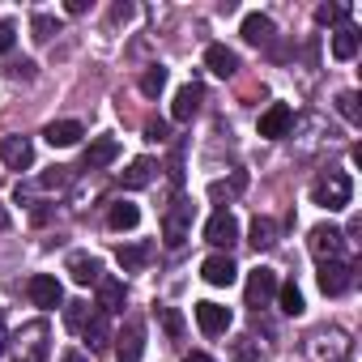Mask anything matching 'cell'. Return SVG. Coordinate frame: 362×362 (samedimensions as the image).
Returning <instances> with one entry per match:
<instances>
[{"mask_svg":"<svg viewBox=\"0 0 362 362\" xmlns=\"http://www.w3.org/2000/svg\"><path fill=\"white\" fill-rule=\"evenodd\" d=\"M64 324H69L73 332H81L90 349H107V341H111L107 311H98V307H90V303H69V307H64Z\"/></svg>","mask_w":362,"mask_h":362,"instance_id":"1","label":"cell"},{"mask_svg":"<svg viewBox=\"0 0 362 362\" xmlns=\"http://www.w3.org/2000/svg\"><path fill=\"white\" fill-rule=\"evenodd\" d=\"M47 337H52V332H47L43 320L22 324L18 337H9V341H13V358H18V362H47V354H52V341H47Z\"/></svg>","mask_w":362,"mask_h":362,"instance_id":"2","label":"cell"},{"mask_svg":"<svg viewBox=\"0 0 362 362\" xmlns=\"http://www.w3.org/2000/svg\"><path fill=\"white\" fill-rule=\"evenodd\" d=\"M192 218H197V205L192 201H170V209L162 214V243L166 247H184L192 239Z\"/></svg>","mask_w":362,"mask_h":362,"instance_id":"3","label":"cell"},{"mask_svg":"<svg viewBox=\"0 0 362 362\" xmlns=\"http://www.w3.org/2000/svg\"><path fill=\"white\" fill-rule=\"evenodd\" d=\"M349 197H354V184H349V175H341V170H332V175L315 179V188H311V201H315V205H324L328 214L345 209V205H349Z\"/></svg>","mask_w":362,"mask_h":362,"instance_id":"4","label":"cell"},{"mask_svg":"<svg viewBox=\"0 0 362 362\" xmlns=\"http://www.w3.org/2000/svg\"><path fill=\"white\" fill-rule=\"evenodd\" d=\"M26 294H30V303L43 307V311L64 307V286H60V277H52V273H35V277L26 281Z\"/></svg>","mask_w":362,"mask_h":362,"instance_id":"5","label":"cell"},{"mask_svg":"<svg viewBox=\"0 0 362 362\" xmlns=\"http://www.w3.org/2000/svg\"><path fill=\"white\" fill-rule=\"evenodd\" d=\"M111 341H115V362H141V354H145V324L141 320H124V328Z\"/></svg>","mask_w":362,"mask_h":362,"instance_id":"6","label":"cell"},{"mask_svg":"<svg viewBox=\"0 0 362 362\" xmlns=\"http://www.w3.org/2000/svg\"><path fill=\"white\" fill-rule=\"evenodd\" d=\"M307 247H311L315 260H341V252H345V235H341L332 222H320V226L311 230Z\"/></svg>","mask_w":362,"mask_h":362,"instance_id":"7","label":"cell"},{"mask_svg":"<svg viewBox=\"0 0 362 362\" xmlns=\"http://www.w3.org/2000/svg\"><path fill=\"white\" fill-rule=\"evenodd\" d=\"M277 286H281V281H277L273 269H252V273H247V307H256V311L269 307V303L277 298Z\"/></svg>","mask_w":362,"mask_h":362,"instance_id":"8","label":"cell"},{"mask_svg":"<svg viewBox=\"0 0 362 362\" xmlns=\"http://www.w3.org/2000/svg\"><path fill=\"white\" fill-rule=\"evenodd\" d=\"M315 281H320V290H324L328 298H337V294H345V290L354 286V273H349L341 260H320V273H315Z\"/></svg>","mask_w":362,"mask_h":362,"instance_id":"9","label":"cell"},{"mask_svg":"<svg viewBox=\"0 0 362 362\" xmlns=\"http://www.w3.org/2000/svg\"><path fill=\"white\" fill-rule=\"evenodd\" d=\"M0 162H5L9 170H30V162H35V141H30V136H5V141H0Z\"/></svg>","mask_w":362,"mask_h":362,"instance_id":"10","label":"cell"},{"mask_svg":"<svg viewBox=\"0 0 362 362\" xmlns=\"http://www.w3.org/2000/svg\"><path fill=\"white\" fill-rule=\"evenodd\" d=\"M290 128H294V111H290V103H273V107L260 115V136H269V141L290 136Z\"/></svg>","mask_w":362,"mask_h":362,"instance_id":"11","label":"cell"},{"mask_svg":"<svg viewBox=\"0 0 362 362\" xmlns=\"http://www.w3.org/2000/svg\"><path fill=\"white\" fill-rule=\"evenodd\" d=\"M205 239H209L214 247H230V243H239V222H235V214H230V209H218V214L205 222Z\"/></svg>","mask_w":362,"mask_h":362,"instance_id":"12","label":"cell"},{"mask_svg":"<svg viewBox=\"0 0 362 362\" xmlns=\"http://www.w3.org/2000/svg\"><path fill=\"white\" fill-rule=\"evenodd\" d=\"M69 277H73L77 286H98V281H103V260L90 256V252H73V256H69Z\"/></svg>","mask_w":362,"mask_h":362,"instance_id":"13","label":"cell"},{"mask_svg":"<svg viewBox=\"0 0 362 362\" xmlns=\"http://www.w3.org/2000/svg\"><path fill=\"white\" fill-rule=\"evenodd\" d=\"M197 324H201L205 337H222L230 328V307H222V303H197Z\"/></svg>","mask_w":362,"mask_h":362,"instance_id":"14","label":"cell"},{"mask_svg":"<svg viewBox=\"0 0 362 362\" xmlns=\"http://www.w3.org/2000/svg\"><path fill=\"white\" fill-rule=\"evenodd\" d=\"M86 136V128L77 124V119H52L47 128H43V141L52 145V149H69V145H77Z\"/></svg>","mask_w":362,"mask_h":362,"instance_id":"15","label":"cell"},{"mask_svg":"<svg viewBox=\"0 0 362 362\" xmlns=\"http://www.w3.org/2000/svg\"><path fill=\"white\" fill-rule=\"evenodd\" d=\"M119 158V141L115 136H94L90 145H86V170H103V166H111Z\"/></svg>","mask_w":362,"mask_h":362,"instance_id":"16","label":"cell"},{"mask_svg":"<svg viewBox=\"0 0 362 362\" xmlns=\"http://www.w3.org/2000/svg\"><path fill=\"white\" fill-rule=\"evenodd\" d=\"M201 277L209 281V286H230L235 277H239V269H235V260L230 256H222V252H214L205 264H201Z\"/></svg>","mask_w":362,"mask_h":362,"instance_id":"17","label":"cell"},{"mask_svg":"<svg viewBox=\"0 0 362 362\" xmlns=\"http://www.w3.org/2000/svg\"><path fill=\"white\" fill-rule=\"evenodd\" d=\"M124 303H128V286H124L119 277H103V281H98V303H94V307L111 315V311H124Z\"/></svg>","mask_w":362,"mask_h":362,"instance_id":"18","label":"cell"},{"mask_svg":"<svg viewBox=\"0 0 362 362\" xmlns=\"http://www.w3.org/2000/svg\"><path fill=\"white\" fill-rule=\"evenodd\" d=\"M201 103H205V90H201V86L192 81V86H184V90L175 94V107H170V115H175L179 124H188V119H192V115L201 111Z\"/></svg>","mask_w":362,"mask_h":362,"instance_id":"19","label":"cell"},{"mask_svg":"<svg viewBox=\"0 0 362 362\" xmlns=\"http://www.w3.org/2000/svg\"><path fill=\"white\" fill-rule=\"evenodd\" d=\"M153 175H158V162H153V158H132L128 170H119V184H124V188H149Z\"/></svg>","mask_w":362,"mask_h":362,"instance_id":"20","label":"cell"},{"mask_svg":"<svg viewBox=\"0 0 362 362\" xmlns=\"http://www.w3.org/2000/svg\"><path fill=\"white\" fill-rule=\"evenodd\" d=\"M205 64H209L214 77H235V73H239V56H235L230 47H222V43H214V47L205 52Z\"/></svg>","mask_w":362,"mask_h":362,"instance_id":"21","label":"cell"},{"mask_svg":"<svg viewBox=\"0 0 362 362\" xmlns=\"http://www.w3.org/2000/svg\"><path fill=\"white\" fill-rule=\"evenodd\" d=\"M149 256H153V243H128V247H119V252H115V260L124 264V273L145 269V264H149Z\"/></svg>","mask_w":362,"mask_h":362,"instance_id":"22","label":"cell"},{"mask_svg":"<svg viewBox=\"0 0 362 362\" xmlns=\"http://www.w3.org/2000/svg\"><path fill=\"white\" fill-rule=\"evenodd\" d=\"M107 222H111V230H136L141 209H136L132 201H115V205H111V214H107Z\"/></svg>","mask_w":362,"mask_h":362,"instance_id":"23","label":"cell"},{"mask_svg":"<svg viewBox=\"0 0 362 362\" xmlns=\"http://www.w3.org/2000/svg\"><path fill=\"white\" fill-rule=\"evenodd\" d=\"M243 39L256 43V47L269 43V39H273V22H269L264 13H247V18H243Z\"/></svg>","mask_w":362,"mask_h":362,"instance_id":"24","label":"cell"},{"mask_svg":"<svg viewBox=\"0 0 362 362\" xmlns=\"http://www.w3.org/2000/svg\"><path fill=\"white\" fill-rule=\"evenodd\" d=\"M243 188H247V175L235 170L230 179H214V184H209V197H214V201H230V197H239Z\"/></svg>","mask_w":362,"mask_h":362,"instance_id":"25","label":"cell"},{"mask_svg":"<svg viewBox=\"0 0 362 362\" xmlns=\"http://www.w3.org/2000/svg\"><path fill=\"white\" fill-rule=\"evenodd\" d=\"M332 56H337V60H354V56H358V30H354V26H341V30L332 35Z\"/></svg>","mask_w":362,"mask_h":362,"instance_id":"26","label":"cell"},{"mask_svg":"<svg viewBox=\"0 0 362 362\" xmlns=\"http://www.w3.org/2000/svg\"><path fill=\"white\" fill-rule=\"evenodd\" d=\"M247 243H252L256 252L273 247V243H277V226H273L269 218H256V222H252V239H247Z\"/></svg>","mask_w":362,"mask_h":362,"instance_id":"27","label":"cell"},{"mask_svg":"<svg viewBox=\"0 0 362 362\" xmlns=\"http://www.w3.org/2000/svg\"><path fill=\"white\" fill-rule=\"evenodd\" d=\"M73 184V166H52L39 184H30V188H47V192H60V188H69Z\"/></svg>","mask_w":362,"mask_h":362,"instance_id":"28","label":"cell"},{"mask_svg":"<svg viewBox=\"0 0 362 362\" xmlns=\"http://www.w3.org/2000/svg\"><path fill=\"white\" fill-rule=\"evenodd\" d=\"M162 90H166V69H162V64L145 69V73H141V94H145V98H158Z\"/></svg>","mask_w":362,"mask_h":362,"instance_id":"29","label":"cell"},{"mask_svg":"<svg viewBox=\"0 0 362 362\" xmlns=\"http://www.w3.org/2000/svg\"><path fill=\"white\" fill-rule=\"evenodd\" d=\"M277 298H281V311H286V315H303V307H307V303H303V290H298L294 281L277 286Z\"/></svg>","mask_w":362,"mask_h":362,"instance_id":"30","label":"cell"},{"mask_svg":"<svg viewBox=\"0 0 362 362\" xmlns=\"http://www.w3.org/2000/svg\"><path fill=\"white\" fill-rule=\"evenodd\" d=\"M30 30H35V43H47L52 35H60V22L52 13H35L30 18Z\"/></svg>","mask_w":362,"mask_h":362,"instance_id":"31","label":"cell"},{"mask_svg":"<svg viewBox=\"0 0 362 362\" xmlns=\"http://www.w3.org/2000/svg\"><path fill=\"white\" fill-rule=\"evenodd\" d=\"M337 111L349 119V124H362V107H358V90H345L341 98H337Z\"/></svg>","mask_w":362,"mask_h":362,"instance_id":"32","label":"cell"},{"mask_svg":"<svg viewBox=\"0 0 362 362\" xmlns=\"http://www.w3.org/2000/svg\"><path fill=\"white\" fill-rule=\"evenodd\" d=\"M158 324L166 328V337H184V315L175 307H158Z\"/></svg>","mask_w":362,"mask_h":362,"instance_id":"33","label":"cell"},{"mask_svg":"<svg viewBox=\"0 0 362 362\" xmlns=\"http://www.w3.org/2000/svg\"><path fill=\"white\" fill-rule=\"evenodd\" d=\"M341 18H349L345 5H320V9H315V22H320V26H332V22H341Z\"/></svg>","mask_w":362,"mask_h":362,"instance_id":"34","label":"cell"},{"mask_svg":"<svg viewBox=\"0 0 362 362\" xmlns=\"http://www.w3.org/2000/svg\"><path fill=\"white\" fill-rule=\"evenodd\" d=\"M256 358H260V345L252 337H239L235 341V362H256Z\"/></svg>","mask_w":362,"mask_h":362,"instance_id":"35","label":"cell"},{"mask_svg":"<svg viewBox=\"0 0 362 362\" xmlns=\"http://www.w3.org/2000/svg\"><path fill=\"white\" fill-rule=\"evenodd\" d=\"M13 22H0V56H5V52H13Z\"/></svg>","mask_w":362,"mask_h":362,"instance_id":"36","label":"cell"},{"mask_svg":"<svg viewBox=\"0 0 362 362\" xmlns=\"http://www.w3.org/2000/svg\"><path fill=\"white\" fill-rule=\"evenodd\" d=\"M9 77H13V81H30V77H35V64H30V60H22V64H13V69H9Z\"/></svg>","mask_w":362,"mask_h":362,"instance_id":"37","label":"cell"},{"mask_svg":"<svg viewBox=\"0 0 362 362\" xmlns=\"http://www.w3.org/2000/svg\"><path fill=\"white\" fill-rule=\"evenodd\" d=\"M145 136H149V141H166V124H162V119H149V124H145Z\"/></svg>","mask_w":362,"mask_h":362,"instance_id":"38","label":"cell"},{"mask_svg":"<svg viewBox=\"0 0 362 362\" xmlns=\"http://www.w3.org/2000/svg\"><path fill=\"white\" fill-rule=\"evenodd\" d=\"M132 13H136L132 5H115V9H111V26H119V22H128Z\"/></svg>","mask_w":362,"mask_h":362,"instance_id":"39","label":"cell"},{"mask_svg":"<svg viewBox=\"0 0 362 362\" xmlns=\"http://www.w3.org/2000/svg\"><path fill=\"white\" fill-rule=\"evenodd\" d=\"M64 9H69V13H73V18H77V13H86V9H90V5H86V0H69V5H64Z\"/></svg>","mask_w":362,"mask_h":362,"instance_id":"40","label":"cell"},{"mask_svg":"<svg viewBox=\"0 0 362 362\" xmlns=\"http://www.w3.org/2000/svg\"><path fill=\"white\" fill-rule=\"evenodd\" d=\"M184 362H214L209 354H201V349H192V354H184Z\"/></svg>","mask_w":362,"mask_h":362,"instance_id":"41","label":"cell"},{"mask_svg":"<svg viewBox=\"0 0 362 362\" xmlns=\"http://www.w3.org/2000/svg\"><path fill=\"white\" fill-rule=\"evenodd\" d=\"M60 362H90V358H86V354H77V349H69V354H64Z\"/></svg>","mask_w":362,"mask_h":362,"instance_id":"42","label":"cell"},{"mask_svg":"<svg viewBox=\"0 0 362 362\" xmlns=\"http://www.w3.org/2000/svg\"><path fill=\"white\" fill-rule=\"evenodd\" d=\"M5 354H9V332L0 328V358H5Z\"/></svg>","mask_w":362,"mask_h":362,"instance_id":"43","label":"cell"},{"mask_svg":"<svg viewBox=\"0 0 362 362\" xmlns=\"http://www.w3.org/2000/svg\"><path fill=\"white\" fill-rule=\"evenodd\" d=\"M0 230H9V209L0 205Z\"/></svg>","mask_w":362,"mask_h":362,"instance_id":"44","label":"cell"}]
</instances>
